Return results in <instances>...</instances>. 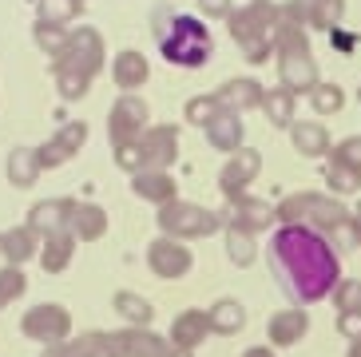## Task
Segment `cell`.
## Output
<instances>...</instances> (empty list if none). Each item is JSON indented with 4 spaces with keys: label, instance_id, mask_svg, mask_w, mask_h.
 Returning a JSON list of instances; mask_svg holds the SVG:
<instances>
[{
    "label": "cell",
    "instance_id": "2",
    "mask_svg": "<svg viewBox=\"0 0 361 357\" xmlns=\"http://www.w3.org/2000/svg\"><path fill=\"white\" fill-rule=\"evenodd\" d=\"M155 36H159L163 56L179 68H202L214 56V36L199 16H187V12L159 8L155 12Z\"/></svg>",
    "mask_w": 361,
    "mask_h": 357
},
{
    "label": "cell",
    "instance_id": "28",
    "mask_svg": "<svg viewBox=\"0 0 361 357\" xmlns=\"http://www.w3.org/2000/svg\"><path fill=\"white\" fill-rule=\"evenodd\" d=\"M226 254H231L234 266H250L258 258V242L250 231H243V226H226Z\"/></svg>",
    "mask_w": 361,
    "mask_h": 357
},
{
    "label": "cell",
    "instance_id": "14",
    "mask_svg": "<svg viewBox=\"0 0 361 357\" xmlns=\"http://www.w3.org/2000/svg\"><path fill=\"white\" fill-rule=\"evenodd\" d=\"M207 334H214V329H211V314H207V310H183V314L171 322V346H175V349L202 346Z\"/></svg>",
    "mask_w": 361,
    "mask_h": 357
},
{
    "label": "cell",
    "instance_id": "3",
    "mask_svg": "<svg viewBox=\"0 0 361 357\" xmlns=\"http://www.w3.org/2000/svg\"><path fill=\"white\" fill-rule=\"evenodd\" d=\"M353 219V210L338 199V195H314V190H294L278 202V222L286 226H314L322 234L345 231Z\"/></svg>",
    "mask_w": 361,
    "mask_h": 357
},
{
    "label": "cell",
    "instance_id": "21",
    "mask_svg": "<svg viewBox=\"0 0 361 357\" xmlns=\"http://www.w3.org/2000/svg\"><path fill=\"white\" fill-rule=\"evenodd\" d=\"M72 234L68 231H56V234H44V250H40V262L48 274H60L68 262H72Z\"/></svg>",
    "mask_w": 361,
    "mask_h": 357
},
{
    "label": "cell",
    "instance_id": "9",
    "mask_svg": "<svg viewBox=\"0 0 361 357\" xmlns=\"http://www.w3.org/2000/svg\"><path fill=\"white\" fill-rule=\"evenodd\" d=\"M306 334H310V314H306V305H290V310H278V314H270V322H266V337H270V346H278V349L298 346V341H302Z\"/></svg>",
    "mask_w": 361,
    "mask_h": 357
},
{
    "label": "cell",
    "instance_id": "41",
    "mask_svg": "<svg viewBox=\"0 0 361 357\" xmlns=\"http://www.w3.org/2000/svg\"><path fill=\"white\" fill-rule=\"evenodd\" d=\"M199 8L207 12V16H223V20H226V16L234 12V4H231V0H199Z\"/></svg>",
    "mask_w": 361,
    "mask_h": 357
},
{
    "label": "cell",
    "instance_id": "29",
    "mask_svg": "<svg viewBox=\"0 0 361 357\" xmlns=\"http://www.w3.org/2000/svg\"><path fill=\"white\" fill-rule=\"evenodd\" d=\"M341 104H345V92H341L338 84H314L310 87V107L318 111V116H334V111H341Z\"/></svg>",
    "mask_w": 361,
    "mask_h": 357
},
{
    "label": "cell",
    "instance_id": "42",
    "mask_svg": "<svg viewBox=\"0 0 361 357\" xmlns=\"http://www.w3.org/2000/svg\"><path fill=\"white\" fill-rule=\"evenodd\" d=\"M329 44H334L338 52H350V48H353V36H345L341 28H329Z\"/></svg>",
    "mask_w": 361,
    "mask_h": 357
},
{
    "label": "cell",
    "instance_id": "22",
    "mask_svg": "<svg viewBox=\"0 0 361 357\" xmlns=\"http://www.w3.org/2000/svg\"><path fill=\"white\" fill-rule=\"evenodd\" d=\"M80 143H84V123H68L64 131H60V135H56L52 143H48V147L40 151V167H52V163H64V159L72 155L75 147H80Z\"/></svg>",
    "mask_w": 361,
    "mask_h": 357
},
{
    "label": "cell",
    "instance_id": "45",
    "mask_svg": "<svg viewBox=\"0 0 361 357\" xmlns=\"http://www.w3.org/2000/svg\"><path fill=\"white\" fill-rule=\"evenodd\" d=\"M243 357H274V349H266V346H250Z\"/></svg>",
    "mask_w": 361,
    "mask_h": 357
},
{
    "label": "cell",
    "instance_id": "37",
    "mask_svg": "<svg viewBox=\"0 0 361 357\" xmlns=\"http://www.w3.org/2000/svg\"><path fill=\"white\" fill-rule=\"evenodd\" d=\"M24 274L16 270V266H4V270H0V305H8L12 298H20L24 294Z\"/></svg>",
    "mask_w": 361,
    "mask_h": 357
},
{
    "label": "cell",
    "instance_id": "13",
    "mask_svg": "<svg viewBox=\"0 0 361 357\" xmlns=\"http://www.w3.org/2000/svg\"><path fill=\"white\" fill-rule=\"evenodd\" d=\"M234 210H231V226H243V231L258 234L266 226H274L278 222V207H270L266 199H255V195H238L231 199Z\"/></svg>",
    "mask_w": 361,
    "mask_h": 357
},
{
    "label": "cell",
    "instance_id": "39",
    "mask_svg": "<svg viewBox=\"0 0 361 357\" xmlns=\"http://www.w3.org/2000/svg\"><path fill=\"white\" fill-rule=\"evenodd\" d=\"M40 8H44V20L60 24V20H68V16L80 8V0H40Z\"/></svg>",
    "mask_w": 361,
    "mask_h": 357
},
{
    "label": "cell",
    "instance_id": "48",
    "mask_svg": "<svg viewBox=\"0 0 361 357\" xmlns=\"http://www.w3.org/2000/svg\"><path fill=\"white\" fill-rule=\"evenodd\" d=\"M357 95H361V92H357Z\"/></svg>",
    "mask_w": 361,
    "mask_h": 357
},
{
    "label": "cell",
    "instance_id": "10",
    "mask_svg": "<svg viewBox=\"0 0 361 357\" xmlns=\"http://www.w3.org/2000/svg\"><path fill=\"white\" fill-rule=\"evenodd\" d=\"M282 8L294 16L298 24H306V28H338L341 12H345V0H286Z\"/></svg>",
    "mask_w": 361,
    "mask_h": 357
},
{
    "label": "cell",
    "instance_id": "23",
    "mask_svg": "<svg viewBox=\"0 0 361 357\" xmlns=\"http://www.w3.org/2000/svg\"><path fill=\"white\" fill-rule=\"evenodd\" d=\"M207 314H211V329H214V334H238V329L246 326V310H243V302H234V298L214 302Z\"/></svg>",
    "mask_w": 361,
    "mask_h": 357
},
{
    "label": "cell",
    "instance_id": "8",
    "mask_svg": "<svg viewBox=\"0 0 361 357\" xmlns=\"http://www.w3.org/2000/svg\"><path fill=\"white\" fill-rule=\"evenodd\" d=\"M258 171H262V155H258L255 147H238L234 151V159H226L223 171H219V187L226 190V199H238V195H246V187L258 178Z\"/></svg>",
    "mask_w": 361,
    "mask_h": 357
},
{
    "label": "cell",
    "instance_id": "30",
    "mask_svg": "<svg viewBox=\"0 0 361 357\" xmlns=\"http://www.w3.org/2000/svg\"><path fill=\"white\" fill-rule=\"evenodd\" d=\"M147 80V60L139 52H123L116 60V84H123V87H135V84H143Z\"/></svg>",
    "mask_w": 361,
    "mask_h": 357
},
{
    "label": "cell",
    "instance_id": "4",
    "mask_svg": "<svg viewBox=\"0 0 361 357\" xmlns=\"http://www.w3.org/2000/svg\"><path fill=\"white\" fill-rule=\"evenodd\" d=\"M231 36L243 48L250 63H266L274 56V28H278V4L274 0H250L246 8H234L231 16Z\"/></svg>",
    "mask_w": 361,
    "mask_h": 357
},
{
    "label": "cell",
    "instance_id": "20",
    "mask_svg": "<svg viewBox=\"0 0 361 357\" xmlns=\"http://www.w3.org/2000/svg\"><path fill=\"white\" fill-rule=\"evenodd\" d=\"M294 99L298 95L290 92V87H266L262 111H266V119H270V127H286L290 131V123H294Z\"/></svg>",
    "mask_w": 361,
    "mask_h": 357
},
{
    "label": "cell",
    "instance_id": "34",
    "mask_svg": "<svg viewBox=\"0 0 361 357\" xmlns=\"http://www.w3.org/2000/svg\"><path fill=\"white\" fill-rule=\"evenodd\" d=\"M36 171H40V155H32V151H12V159H8V175H12V183L28 187V183L36 178Z\"/></svg>",
    "mask_w": 361,
    "mask_h": 357
},
{
    "label": "cell",
    "instance_id": "6",
    "mask_svg": "<svg viewBox=\"0 0 361 357\" xmlns=\"http://www.w3.org/2000/svg\"><path fill=\"white\" fill-rule=\"evenodd\" d=\"M278 80H282V87H290L294 95H302V92L310 95V87L322 84L318 60H314V52H310V44L278 52Z\"/></svg>",
    "mask_w": 361,
    "mask_h": 357
},
{
    "label": "cell",
    "instance_id": "7",
    "mask_svg": "<svg viewBox=\"0 0 361 357\" xmlns=\"http://www.w3.org/2000/svg\"><path fill=\"white\" fill-rule=\"evenodd\" d=\"M20 329L28 337H36V341H44V346H56V341H64L68 329H72V317H68L64 305H36V310H28L20 322Z\"/></svg>",
    "mask_w": 361,
    "mask_h": 357
},
{
    "label": "cell",
    "instance_id": "15",
    "mask_svg": "<svg viewBox=\"0 0 361 357\" xmlns=\"http://www.w3.org/2000/svg\"><path fill=\"white\" fill-rule=\"evenodd\" d=\"M262 95H266V87L258 84L255 75H234V80H226L219 87V104L231 107V111H255V107H262Z\"/></svg>",
    "mask_w": 361,
    "mask_h": 357
},
{
    "label": "cell",
    "instance_id": "24",
    "mask_svg": "<svg viewBox=\"0 0 361 357\" xmlns=\"http://www.w3.org/2000/svg\"><path fill=\"white\" fill-rule=\"evenodd\" d=\"M322 175H326V187L338 190V195H353V190H361V171L350 167V163H341V159H334V155L326 159Z\"/></svg>",
    "mask_w": 361,
    "mask_h": 357
},
{
    "label": "cell",
    "instance_id": "32",
    "mask_svg": "<svg viewBox=\"0 0 361 357\" xmlns=\"http://www.w3.org/2000/svg\"><path fill=\"white\" fill-rule=\"evenodd\" d=\"M116 314L128 317L131 326H147L151 317H155V310H151V302H143L139 294H116Z\"/></svg>",
    "mask_w": 361,
    "mask_h": 357
},
{
    "label": "cell",
    "instance_id": "25",
    "mask_svg": "<svg viewBox=\"0 0 361 357\" xmlns=\"http://www.w3.org/2000/svg\"><path fill=\"white\" fill-rule=\"evenodd\" d=\"M0 250H4V258H8L12 266L28 262L36 254V231L32 226H16V231H8L4 238H0Z\"/></svg>",
    "mask_w": 361,
    "mask_h": 357
},
{
    "label": "cell",
    "instance_id": "43",
    "mask_svg": "<svg viewBox=\"0 0 361 357\" xmlns=\"http://www.w3.org/2000/svg\"><path fill=\"white\" fill-rule=\"evenodd\" d=\"M40 357H72V349H68L64 341H56V346H48V349H44Z\"/></svg>",
    "mask_w": 361,
    "mask_h": 357
},
{
    "label": "cell",
    "instance_id": "27",
    "mask_svg": "<svg viewBox=\"0 0 361 357\" xmlns=\"http://www.w3.org/2000/svg\"><path fill=\"white\" fill-rule=\"evenodd\" d=\"M75 238H99L107 231V214L99 207H72V219H68Z\"/></svg>",
    "mask_w": 361,
    "mask_h": 357
},
{
    "label": "cell",
    "instance_id": "26",
    "mask_svg": "<svg viewBox=\"0 0 361 357\" xmlns=\"http://www.w3.org/2000/svg\"><path fill=\"white\" fill-rule=\"evenodd\" d=\"M135 190L143 195V199H151V202H171L175 199V178L171 175H163V171H139L135 175Z\"/></svg>",
    "mask_w": 361,
    "mask_h": 357
},
{
    "label": "cell",
    "instance_id": "40",
    "mask_svg": "<svg viewBox=\"0 0 361 357\" xmlns=\"http://www.w3.org/2000/svg\"><path fill=\"white\" fill-rule=\"evenodd\" d=\"M338 334H341V337H350V341H361V310L338 314Z\"/></svg>",
    "mask_w": 361,
    "mask_h": 357
},
{
    "label": "cell",
    "instance_id": "36",
    "mask_svg": "<svg viewBox=\"0 0 361 357\" xmlns=\"http://www.w3.org/2000/svg\"><path fill=\"white\" fill-rule=\"evenodd\" d=\"M219 92H211V95H199V99H191V104H187V119H191V123H199V127H207L214 119V111H219Z\"/></svg>",
    "mask_w": 361,
    "mask_h": 357
},
{
    "label": "cell",
    "instance_id": "11",
    "mask_svg": "<svg viewBox=\"0 0 361 357\" xmlns=\"http://www.w3.org/2000/svg\"><path fill=\"white\" fill-rule=\"evenodd\" d=\"M147 262L151 270L159 274V278H183V274L191 270V250L183 246V238H159V242H151V250H147Z\"/></svg>",
    "mask_w": 361,
    "mask_h": 357
},
{
    "label": "cell",
    "instance_id": "17",
    "mask_svg": "<svg viewBox=\"0 0 361 357\" xmlns=\"http://www.w3.org/2000/svg\"><path fill=\"white\" fill-rule=\"evenodd\" d=\"M290 139H294V147L310 159L329 155V147H334V143H329V131L318 119H294V123H290Z\"/></svg>",
    "mask_w": 361,
    "mask_h": 357
},
{
    "label": "cell",
    "instance_id": "38",
    "mask_svg": "<svg viewBox=\"0 0 361 357\" xmlns=\"http://www.w3.org/2000/svg\"><path fill=\"white\" fill-rule=\"evenodd\" d=\"M329 155L341 159V163H350V167L361 171V135H350V139H341L338 147H329Z\"/></svg>",
    "mask_w": 361,
    "mask_h": 357
},
{
    "label": "cell",
    "instance_id": "18",
    "mask_svg": "<svg viewBox=\"0 0 361 357\" xmlns=\"http://www.w3.org/2000/svg\"><path fill=\"white\" fill-rule=\"evenodd\" d=\"M143 104L139 99H131V95H123L116 104V111H111V139H116V147H123V143H131V135H135L139 127H143Z\"/></svg>",
    "mask_w": 361,
    "mask_h": 357
},
{
    "label": "cell",
    "instance_id": "33",
    "mask_svg": "<svg viewBox=\"0 0 361 357\" xmlns=\"http://www.w3.org/2000/svg\"><path fill=\"white\" fill-rule=\"evenodd\" d=\"M329 302L338 305V314H350V310H361V278H341L334 286Z\"/></svg>",
    "mask_w": 361,
    "mask_h": 357
},
{
    "label": "cell",
    "instance_id": "16",
    "mask_svg": "<svg viewBox=\"0 0 361 357\" xmlns=\"http://www.w3.org/2000/svg\"><path fill=\"white\" fill-rule=\"evenodd\" d=\"M207 139H211L214 151H238L243 147V111L219 107L214 119L207 123Z\"/></svg>",
    "mask_w": 361,
    "mask_h": 357
},
{
    "label": "cell",
    "instance_id": "47",
    "mask_svg": "<svg viewBox=\"0 0 361 357\" xmlns=\"http://www.w3.org/2000/svg\"><path fill=\"white\" fill-rule=\"evenodd\" d=\"M345 357H361V341H350V353Z\"/></svg>",
    "mask_w": 361,
    "mask_h": 357
},
{
    "label": "cell",
    "instance_id": "31",
    "mask_svg": "<svg viewBox=\"0 0 361 357\" xmlns=\"http://www.w3.org/2000/svg\"><path fill=\"white\" fill-rule=\"evenodd\" d=\"M143 151H147V159H155V163H171L175 159V127H155L147 135V143H143Z\"/></svg>",
    "mask_w": 361,
    "mask_h": 357
},
{
    "label": "cell",
    "instance_id": "35",
    "mask_svg": "<svg viewBox=\"0 0 361 357\" xmlns=\"http://www.w3.org/2000/svg\"><path fill=\"white\" fill-rule=\"evenodd\" d=\"M68 349H72V357H111V337L107 334H84V337H75Z\"/></svg>",
    "mask_w": 361,
    "mask_h": 357
},
{
    "label": "cell",
    "instance_id": "46",
    "mask_svg": "<svg viewBox=\"0 0 361 357\" xmlns=\"http://www.w3.org/2000/svg\"><path fill=\"white\" fill-rule=\"evenodd\" d=\"M167 357H195L191 349H167Z\"/></svg>",
    "mask_w": 361,
    "mask_h": 357
},
{
    "label": "cell",
    "instance_id": "5",
    "mask_svg": "<svg viewBox=\"0 0 361 357\" xmlns=\"http://www.w3.org/2000/svg\"><path fill=\"white\" fill-rule=\"evenodd\" d=\"M159 226L171 238H207V234H214L223 226V214L202 210V207H195V202L171 199V202H163V210H159Z\"/></svg>",
    "mask_w": 361,
    "mask_h": 357
},
{
    "label": "cell",
    "instance_id": "44",
    "mask_svg": "<svg viewBox=\"0 0 361 357\" xmlns=\"http://www.w3.org/2000/svg\"><path fill=\"white\" fill-rule=\"evenodd\" d=\"M350 231H353V242H361V210H353V219H350Z\"/></svg>",
    "mask_w": 361,
    "mask_h": 357
},
{
    "label": "cell",
    "instance_id": "1",
    "mask_svg": "<svg viewBox=\"0 0 361 357\" xmlns=\"http://www.w3.org/2000/svg\"><path fill=\"white\" fill-rule=\"evenodd\" d=\"M266 262L282 294L294 305H314L334 294L341 282V254L329 242V234L314 226H278L266 242Z\"/></svg>",
    "mask_w": 361,
    "mask_h": 357
},
{
    "label": "cell",
    "instance_id": "12",
    "mask_svg": "<svg viewBox=\"0 0 361 357\" xmlns=\"http://www.w3.org/2000/svg\"><path fill=\"white\" fill-rule=\"evenodd\" d=\"M107 337H111V357H167V341L143 326L119 329V334Z\"/></svg>",
    "mask_w": 361,
    "mask_h": 357
},
{
    "label": "cell",
    "instance_id": "19",
    "mask_svg": "<svg viewBox=\"0 0 361 357\" xmlns=\"http://www.w3.org/2000/svg\"><path fill=\"white\" fill-rule=\"evenodd\" d=\"M72 207L75 202H40V207H32V214H28V226H32L36 234L64 231L68 219H72Z\"/></svg>",
    "mask_w": 361,
    "mask_h": 357
}]
</instances>
